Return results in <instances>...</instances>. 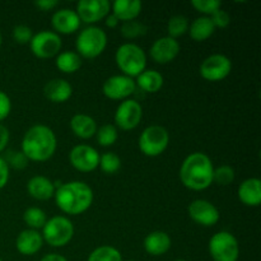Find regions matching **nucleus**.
<instances>
[{
    "mask_svg": "<svg viewBox=\"0 0 261 261\" xmlns=\"http://www.w3.org/2000/svg\"><path fill=\"white\" fill-rule=\"evenodd\" d=\"M99 170L106 175H115L121 168V158L114 152L99 154Z\"/></svg>",
    "mask_w": 261,
    "mask_h": 261,
    "instance_id": "obj_32",
    "label": "nucleus"
},
{
    "mask_svg": "<svg viewBox=\"0 0 261 261\" xmlns=\"http://www.w3.org/2000/svg\"><path fill=\"white\" fill-rule=\"evenodd\" d=\"M143 246H144L147 254L152 255V256H162L171 250L172 240L167 232L153 231L145 236Z\"/></svg>",
    "mask_w": 261,
    "mask_h": 261,
    "instance_id": "obj_22",
    "label": "nucleus"
},
{
    "mask_svg": "<svg viewBox=\"0 0 261 261\" xmlns=\"http://www.w3.org/2000/svg\"><path fill=\"white\" fill-rule=\"evenodd\" d=\"M232 71V61L231 59L223 54H212L206 56L201 61L199 66V73L200 76L206 82L217 83L231 74Z\"/></svg>",
    "mask_w": 261,
    "mask_h": 261,
    "instance_id": "obj_9",
    "label": "nucleus"
},
{
    "mask_svg": "<svg viewBox=\"0 0 261 261\" xmlns=\"http://www.w3.org/2000/svg\"><path fill=\"white\" fill-rule=\"evenodd\" d=\"M213 161L208 154L194 152L182 161L178 177L181 184L189 190L203 191L213 185Z\"/></svg>",
    "mask_w": 261,
    "mask_h": 261,
    "instance_id": "obj_2",
    "label": "nucleus"
},
{
    "mask_svg": "<svg viewBox=\"0 0 261 261\" xmlns=\"http://www.w3.org/2000/svg\"><path fill=\"white\" fill-rule=\"evenodd\" d=\"M109 38L106 31L98 25H88L78 33L75 38V53L82 59H96L106 50Z\"/></svg>",
    "mask_w": 261,
    "mask_h": 261,
    "instance_id": "obj_5",
    "label": "nucleus"
},
{
    "mask_svg": "<svg viewBox=\"0 0 261 261\" xmlns=\"http://www.w3.org/2000/svg\"><path fill=\"white\" fill-rule=\"evenodd\" d=\"M43 96L53 103H65L73 96V87L66 79L54 78L43 87Z\"/></svg>",
    "mask_w": 261,
    "mask_h": 261,
    "instance_id": "obj_19",
    "label": "nucleus"
},
{
    "mask_svg": "<svg viewBox=\"0 0 261 261\" xmlns=\"http://www.w3.org/2000/svg\"><path fill=\"white\" fill-rule=\"evenodd\" d=\"M83 59L75 51H61L55 58V65L61 73L74 74L81 69Z\"/></svg>",
    "mask_w": 261,
    "mask_h": 261,
    "instance_id": "obj_27",
    "label": "nucleus"
},
{
    "mask_svg": "<svg viewBox=\"0 0 261 261\" xmlns=\"http://www.w3.org/2000/svg\"><path fill=\"white\" fill-rule=\"evenodd\" d=\"M59 5L58 0H40L35 3V7L38 8L41 12H50Z\"/></svg>",
    "mask_w": 261,
    "mask_h": 261,
    "instance_id": "obj_41",
    "label": "nucleus"
},
{
    "mask_svg": "<svg viewBox=\"0 0 261 261\" xmlns=\"http://www.w3.org/2000/svg\"><path fill=\"white\" fill-rule=\"evenodd\" d=\"M55 204L68 216H81L93 204L94 194L91 186L83 181H69L56 188Z\"/></svg>",
    "mask_w": 261,
    "mask_h": 261,
    "instance_id": "obj_3",
    "label": "nucleus"
},
{
    "mask_svg": "<svg viewBox=\"0 0 261 261\" xmlns=\"http://www.w3.org/2000/svg\"><path fill=\"white\" fill-rule=\"evenodd\" d=\"M191 5L196 12L201 13L204 17H211L213 13L222 8V3L219 0H193Z\"/></svg>",
    "mask_w": 261,
    "mask_h": 261,
    "instance_id": "obj_35",
    "label": "nucleus"
},
{
    "mask_svg": "<svg viewBox=\"0 0 261 261\" xmlns=\"http://www.w3.org/2000/svg\"><path fill=\"white\" fill-rule=\"evenodd\" d=\"M208 250L213 261H239L240 244L233 233L219 231L211 237Z\"/></svg>",
    "mask_w": 261,
    "mask_h": 261,
    "instance_id": "obj_8",
    "label": "nucleus"
},
{
    "mask_svg": "<svg viewBox=\"0 0 261 261\" xmlns=\"http://www.w3.org/2000/svg\"><path fill=\"white\" fill-rule=\"evenodd\" d=\"M81 19L75 10L69 9V8H63L56 12H54L51 17V27L54 32L60 35H73L81 28Z\"/></svg>",
    "mask_w": 261,
    "mask_h": 261,
    "instance_id": "obj_17",
    "label": "nucleus"
},
{
    "mask_svg": "<svg viewBox=\"0 0 261 261\" xmlns=\"http://www.w3.org/2000/svg\"><path fill=\"white\" fill-rule=\"evenodd\" d=\"M134 81L137 84V88L142 89L145 93H157L162 89L163 84H165L163 75L154 69H145Z\"/></svg>",
    "mask_w": 261,
    "mask_h": 261,
    "instance_id": "obj_25",
    "label": "nucleus"
},
{
    "mask_svg": "<svg viewBox=\"0 0 261 261\" xmlns=\"http://www.w3.org/2000/svg\"><path fill=\"white\" fill-rule=\"evenodd\" d=\"M189 25H190V23H189V19L185 15H172L167 22V36L177 40L178 37L188 33Z\"/></svg>",
    "mask_w": 261,
    "mask_h": 261,
    "instance_id": "obj_31",
    "label": "nucleus"
},
{
    "mask_svg": "<svg viewBox=\"0 0 261 261\" xmlns=\"http://www.w3.org/2000/svg\"><path fill=\"white\" fill-rule=\"evenodd\" d=\"M2 45H3V33L2 31H0V47H2Z\"/></svg>",
    "mask_w": 261,
    "mask_h": 261,
    "instance_id": "obj_45",
    "label": "nucleus"
},
{
    "mask_svg": "<svg viewBox=\"0 0 261 261\" xmlns=\"http://www.w3.org/2000/svg\"><path fill=\"white\" fill-rule=\"evenodd\" d=\"M58 149V138L50 126L37 124L24 133L20 143V152L28 161L42 163L53 158Z\"/></svg>",
    "mask_w": 261,
    "mask_h": 261,
    "instance_id": "obj_1",
    "label": "nucleus"
},
{
    "mask_svg": "<svg viewBox=\"0 0 261 261\" xmlns=\"http://www.w3.org/2000/svg\"><path fill=\"white\" fill-rule=\"evenodd\" d=\"M115 63L124 75L134 79L147 69V54L137 43H122L115 53Z\"/></svg>",
    "mask_w": 261,
    "mask_h": 261,
    "instance_id": "obj_4",
    "label": "nucleus"
},
{
    "mask_svg": "<svg viewBox=\"0 0 261 261\" xmlns=\"http://www.w3.org/2000/svg\"><path fill=\"white\" fill-rule=\"evenodd\" d=\"M170 145V133L165 126L150 125L139 135L138 147L145 157L154 158L166 152Z\"/></svg>",
    "mask_w": 261,
    "mask_h": 261,
    "instance_id": "obj_7",
    "label": "nucleus"
},
{
    "mask_svg": "<svg viewBox=\"0 0 261 261\" xmlns=\"http://www.w3.org/2000/svg\"><path fill=\"white\" fill-rule=\"evenodd\" d=\"M70 129L76 138L86 140L96 135L98 126L96 120L89 115L75 114L70 119Z\"/></svg>",
    "mask_w": 261,
    "mask_h": 261,
    "instance_id": "obj_24",
    "label": "nucleus"
},
{
    "mask_svg": "<svg viewBox=\"0 0 261 261\" xmlns=\"http://www.w3.org/2000/svg\"><path fill=\"white\" fill-rule=\"evenodd\" d=\"M239 200L244 205L256 208L261 204V181L257 177H250L242 181L237 189Z\"/></svg>",
    "mask_w": 261,
    "mask_h": 261,
    "instance_id": "obj_20",
    "label": "nucleus"
},
{
    "mask_svg": "<svg viewBox=\"0 0 261 261\" xmlns=\"http://www.w3.org/2000/svg\"><path fill=\"white\" fill-rule=\"evenodd\" d=\"M10 177V168L5 162L4 157L0 155V190L8 185V181Z\"/></svg>",
    "mask_w": 261,
    "mask_h": 261,
    "instance_id": "obj_40",
    "label": "nucleus"
},
{
    "mask_svg": "<svg viewBox=\"0 0 261 261\" xmlns=\"http://www.w3.org/2000/svg\"><path fill=\"white\" fill-rule=\"evenodd\" d=\"M126 261H135V260H126Z\"/></svg>",
    "mask_w": 261,
    "mask_h": 261,
    "instance_id": "obj_47",
    "label": "nucleus"
},
{
    "mask_svg": "<svg viewBox=\"0 0 261 261\" xmlns=\"http://www.w3.org/2000/svg\"><path fill=\"white\" fill-rule=\"evenodd\" d=\"M142 9L143 4L139 0H115L111 4V13L122 23L137 19Z\"/></svg>",
    "mask_w": 261,
    "mask_h": 261,
    "instance_id": "obj_23",
    "label": "nucleus"
},
{
    "mask_svg": "<svg viewBox=\"0 0 261 261\" xmlns=\"http://www.w3.org/2000/svg\"><path fill=\"white\" fill-rule=\"evenodd\" d=\"M211 19L212 22H213L216 30L217 28L224 30V28H227L229 24H231V15H229L228 12L222 9V8L211 15Z\"/></svg>",
    "mask_w": 261,
    "mask_h": 261,
    "instance_id": "obj_38",
    "label": "nucleus"
},
{
    "mask_svg": "<svg viewBox=\"0 0 261 261\" xmlns=\"http://www.w3.org/2000/svg\"><path fill=\"white\" fill-rule=\"evenodd\" d=\"M94 137L101 147H112L119 139V129L114 124H105L97 129Z\"/></svg>",
    "mask_w": 261,
    "mask_h": 261,
    "instance_id": "obj_30",
    "label": "nucleus"
},
{
    "mask_svg": "<svg viewBox=\"0 0 261 261\" xmlns=\"http://www.w3.org/2000/svg\"><path fill=\"white\" fill-rule=\"evenodd\" d=\"M236 178V172L233 167L228 165H222L219 167H214L213 171V184H218L219 186H228Z\"/></svg>",
    "mask_w": 261,
    "mask_h": 261,
    "instance_id": "obj_34",
    "label": "nucleus"
},
{
    "mask_svg": "<svg viewBox=\"0 0 261 261\" xmlns=\"http://www.w3.org/2000/svg\"><path fill=\"white\" fill-rule=\"evenodd\" d=\"M137 89L135 81L124 74H117L107 78L102 84V93L112 101H125L133 96Z\"/></svg>",
    "mask_w": 261,
    "mask_h": 261,
    "instance_id": "obj_12",
    "label": "nucleus"
},
{
    "mask_svg": "<svg viewBox=\"0 0 261 261\" xmlns=\"http://www.w3.org/2000/svg\"><path fill=\"white\" fill-rule=\"evenodd\" d=\"M69 162L79 172H93L98 168L99 153L92 145L78 144L69 152Z\"/></svg>",
    "mask_w": 261,
    "mask_h": 261,
    "instance_id": "obj_14",
    "label": "nucleus"
},
{
    "mask_svg": "<svg viewBox=\"0 0 261 261\" xmlns=\"http://www.w3.org/2000/svg\"><path fill=\"white\" fill-rule=\"evenodd\" d=\"M176 261H186V260H182V259H178V260H176Z\"/></svg>",
    "mask_w": 261,
    "mask_h": 261,
    "instance_id": "obj_46",
    "label": "nucleus"
},
{
    "mask_svg": "<svg viewBox=\"0 0 261 261\" xmlns=\"http://www.w3.org/2000/svg\"><path fill=\"white\" fill-rule=\"evenodd\" d=\"M87 261H124L122 255L116 247L110 246V245H102L96 247L93 251L89 254Z\"/></svg>",
    "mask_w": 261,
    "mask_h": 261,
    "instance_id": "obj_29",
    "label": "nucleus"
},
{
    "mask_svg": "<svg viewBox=\"0 0 261 261\" xmlns=\"http://www.w3.org/2000/svg\"><path fill=\"white\" fill-rule=\"evenodd\" d=\"M23 221L27 224L30 229H42L45 223L47 222V216H46L45 211H42L38 206H31L27 208L23 213Z\"/></svg>",
    "mask_w": 261,
    "mask_h": 261,
    "instance_id": "obj_28",
    "label": "nucleus"
},
{
    "mask_svg": "<svg viewBox=\"0 0 261 261\" xmlns=\"http://www.w3.org/2000/svg\"><path fill=\"white\" fill-rule=\"evenodd\" d=\"M10 139V133L9 129L7 126H4L3 124H0V153L4 152L7 149V145L9 143Z\"/></svg>",
    "mask_w": 261,
    "mask_h": 261,
    "instance_id": "obj_42",
    "label": "nucleus"
},
{
    "mask_svg": "<svg viewBox=\"0 0 261 261\" xmlns=\"http://www.w3.org/2000/svg\"><path fill=\"white\" fill-rule=\"evenodd\" d=\"M63 40L54 31H40L30 42L31 53L38 59L56 58L61 53Z\"/></svg>",
    "mask_w": 261,
    "mask_h": 261,
    "instance_id": "obj_10",
    "label": "nucleus"
},
{
    "mask_svg": "<svg viewBox=\"0 0 261 261\" xmlns=\"http://www.w3.org/2000/svg\"><path fill=\"white\" fill-rule=\"evenodd\" d=\"M56 191L55 182L50 180L46 176H33L27 182V193L30 194L31 198L35 200L45 201L50 200L54 198Z\"/></svg>",
    "mask_w": 261,
    "mask_h": 261,
    "instance_id": "obj_21",
    "label": "nucleus"
},
{
    "mask_svg": "<svg viewBox=\"0 0 261 261\" xmlns=\"http://www.w3.org/2000/svg\"><path fill=\"white\" fill-rule=\"evenodd\" d=\"M0 261H3V260H2V257H0Z\"/></svg>",
    "mask_w": 261,
    "mask_h": 261,
    "instance_id": "obj_48",
    "label": "nucleus"
},
{
    "mask_svg": "<svg viewBox=\"0 0 261 261\" xmlns=\"http://www.w3.org/2000/svg\"><path fill=\"white\" fill-rule=\"evenodd\" d=\"M181 51L180 42L175 38H171L168 36L157 38L152 43L149 50V56L155 64L166 65L175 60Z\"/></svg>",
    "mask_w": 261,
    "mask_h": 261,
    "instance_id": "obj_16",
    "label": "nucleus"
},
{
    "mask_svg": "<svg viewBox=\"0 0 261 261\" xmlns=\"http://www.w3.org/2000/svg\"><path fill=\"white\" fill-rule=\"evenodd\" d=\"M4 160L7 165L9 166V168L12 167L14 170H24L30 162L20 150H9Z\"/></svg>",
    "mask_w": 261,
    "mask_h": 261,
    "instance_id": "obj_36",
    "label": "nucleus"
},
{
    "mask_svg": "<svg viewBox=\"0 0 261 261\" xmlns=\"http://www.w3.org/2000/svg\"><path fill=\"white\" fill-rule=\"evenodd\" d=\"M103 22H105V24H106L107 28H116L120 23L119 20H117V18L115 17L112 13H110V14L105 18Z\"/></svg>",
    "mask_w": 261,
    "mask_h": 261,
    "instance_id": "obj_43",
    "label": "nucleus"
},
{
    "mask_svg": "<svg viewBox=\"0 0 261 261\" xmlns=\"http://www.w3.org/2000/svg\"><path fill=\"white\" fill-rule=\"evenodd\" d=\"M13 40L19 45H30L31 40H32L33 35L32 28L28 27L25 24H18L13 28Z\"/></svg>",
    "mask_w": 261,
    "mask_h": 261,
    "instance_id": "obj_37",
    "label": "nucleus"
},
{
    "mask_svg": "<svg viewBox=\"0 0 261 261\" xmlns=\"http://www.w3.org/2000/svg\"><path fill=\"white\" fill-rule=\"evenodd\" d=\"M216 27L212 22L211 17H201L195 18L189 25L188 33L190 35V38L195 42H204L209 40L212 36L216 33Z\"/></svg>",
    "mask_w": 261,
    "mask_h": 261,
    "instance_id": "obj_26",
    "label": "nucleus"
},
{
    "mask_svg": "<svg viewBox=\"0 0 261 261\" xmlns=\"http://www.w3.org/2000/svg\"><path fill=\"white\" fill-rule=\"evenodd\" d=\"M43 239L40 231L36 229H23L15 240V249L23 256H33L43 246Z\"/></svg>",
    "mask_w": 261,
    "mask_h": 261,
    "instance_id": "obj_18",
    "label": "nucleus"
},
{
    "mask_svg": "<svg viewBox=\"0 0 261 261\" xmlns=\"http://www.w3.org/2000/svg\"><path fill=\"white\" fill-rule=\"evenodd\" d=\"M143 117V107L137 99H125L120 102L114 115L115 126L124 132H130L139 126Z\"/></svg>",
    "mask_w": 261,
    "mask_h": 261,
    "instance_id": "obj_11",
    "label": "nucleus"
},
{
    "mask_svg": "<svg viewBox=\"0 0 261 261\" xmlns=\"http://www.w3.org/2000/svg\"><path fill=\"white\" fill-rule=\"evenodd\" d=\"M147 25L137 19L122 23L121 27H120V33H121L122 37L126 38V40H134V38L143 37L144 35H147Z\"/></svg>",
    "mask_w": 261,
    "mask_h": 261,
    "instance_id": "obj_33",
    "label": "nucleus"
},
{
    "mask_svg": "<svg viewBox=\"0 0 261 261\" xmlns=\"http://www.w3.org/2000/svg\"><path fill=\"white\" fill-rule=\"evenodd\" d=\"M75 13L82 23L94 25L111 13V3L109 0H81L76 3Z\"/></svg>",
    "mask_w": 261,
    "mask_h": 261,
    "instance_id": "obj_13",
    "label": "nucleus"
},
{
    "mask_svg": "<svg viewBox=\"0 0 261 261\" xmlns=\"http://www.w3.org/2000/svg\"><path fill=\"white\" fill-rule=\"evenodd\" d=\"M12 112V101L5 92L0 91V122L4 121Z\"/></svg>",
    "mask_w": 261,
    "mask_h": 261,
    "instance_id": "obj_39",
    "label": "nucleus"
},
{
    "mask_svg": "<svg viewBox=\"0 0 261 261\" xmlns=\"http://www.w3.org/2000/svg\"><path fill=\"white\" fill-rule=\"evenodd\" d=\"M40 261H69V260L66 259L65 256H63V255L55 254V252H53V254L45 255V256H43Z\"/></svg>",
    "mask_w": 261,
    "mask_h": 261,
    "instance_id": "obj_44",
    "label": "nucleus"
},
{
    "mask_svg": "<svg viewBox=\"0 0 261 261\" xmlns=\"http://www.w3.org/2000/svg\"><path fill=\"white\" fill-rule=\"evenodd\" d=\"M74 224L68 217L55 216L47 219L45 226L42 227L43 242L51 247H64L73 240L74 237Z\"/></svg>",
    "mask_w": 261,
    "mask_h": 261,
    "instance_id": "obj_6",
    "label": "nucleus"
},
{
    "mask_svg": "<svg viewBox=\"0 0 261 261\" xmlns=\"http://www.w3.org/2000/svg\"><path fill=\"white\" fill-rule=\"evenodd\" d=\"M191 221L203 227H214L221 219L218 208L205 199H195L188 206Z\"/></svg>",
    "mask_w": 261,
    "mask_h": 261,
    "instance_id": "obj_15",
    "label": "nucleus"
}]
</instances>
